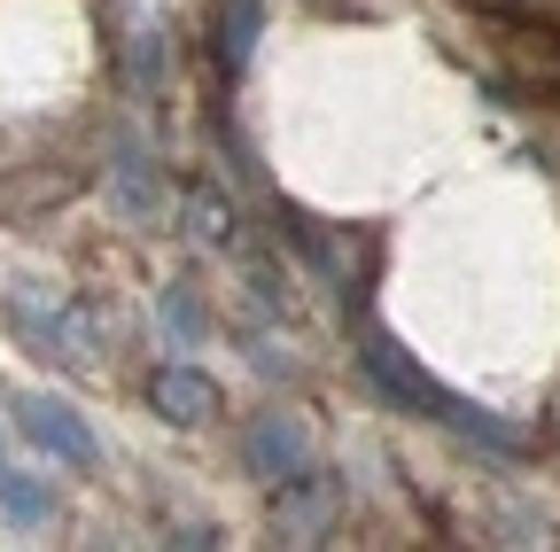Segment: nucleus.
Listing matches in <instances>:
<instances>
[{
	"label": "nucleus",
	"instance_id": "nucleus-1",
	"mask_svg": "<svg viewBox=\"0 0 560 552\" xmlns=\"http://www.w3.org/2000/svg\"><path fill=\"white\" fill-rule=\"evenodd\" d=\"M24 428H32L47 451H62V459H94V436H86L79 421H70L62 404H39V397H32V404H24Z\"/></svg>",
	"mask_w": 560,
	"mask_h": 552
},
{
	"label": "nucleus",
	"instance_id": "nucleus-2",
	"mask_svg": "<svg viewBox=\"0 0 560 552\" xmlns=\"http://www.w3.org/2000/svg\"><path fill=\"white\" fill-rule=\"evenodd\" d=\"M156 404H172V421H202L219 397H210V381H195V374H164L156 381Z\"/></svg>",
	"mask_w": 560,
	"mask_h": 552
},
{
	"label": "nucleus",
	"instance_id": "nucleus-3",
	"mask_svg": "<svg viewBox=\"0 0 560 552\" xmlns=\"http://www.w3.org/2000/svg\"><path fill=\"white\" fill-rule=\"evenodd\" d=\"M0 498H9L16 521H39V514H47V491H32L24 474H0Z\"/></svg>",
	"mask_w": 560,
	"mask_h": 552
},
{
	"label": "nucleus",
	"instance_id": "nucleus-4",
	"mask_svg": "<svg viewBox=\"0 0 560 552\" xmlns=\"http://www.w3.org/2000/svg\"><path fill=\"white\" fill-rule=\"evenodd\" d=\"M296 451H304V444H296V428H265V436H257V459H272L280 474L296 467Z\"/></svg>",
	"mask_w": 560,
	"mask_h": 552
},
{
	"label": "nucleus",
	"instance_id": "nucleus-5",
	"mask_svg": "<svg viewBox=\"0 0 560 552\" xmlns=\"http://www.w3.org/2000/svg\"><path fill=\"white\" fill-rule=\"evenodd\" d=\"M482 16H552L560 24V0H475Z\"/></svg>",
	"mask_w": 560,
	"mask_h": 552
}]
</instances>
